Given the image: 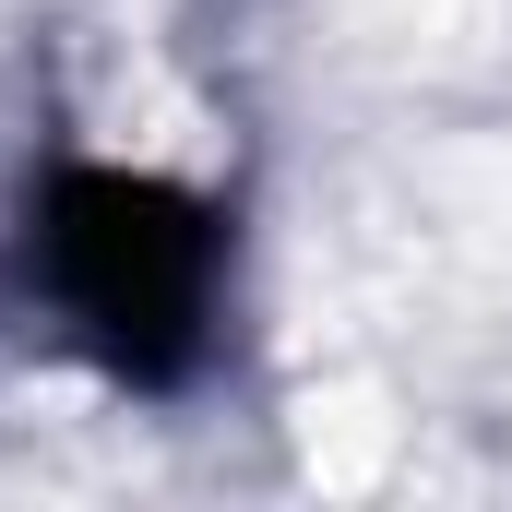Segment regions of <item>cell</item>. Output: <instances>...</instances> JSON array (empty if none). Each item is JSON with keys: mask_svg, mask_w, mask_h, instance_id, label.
Here are the masks:
<instances>
[{"mask_svg": "<svg viewBox=\"0 0 512 512\" xmlns=\"http://www.w3.org/2000/svg\"><path fill=\"white\" fill-rule=\"evenodd\" d=\"M36 251L60 310L120 382H191L215 346V286H227V227L155 167H48L36 191Z\"/></svg>", "mask_w": 512, "mask_h": 512, "instance_id": "6da1fadb", "label": "cell"}]
</instances>
